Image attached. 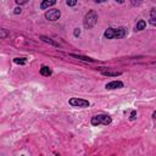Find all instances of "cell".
Returning a JSON list of instances; mask_svg holds the SVG:
<instances>
[{
    "mask_svg": "<svg viewBox=\"0 0 156 156\" xmlns=\"http://www.w3.org/2000/svg\"><path fill=\"white\" fill-rule=\"evenodd\" d=\"M127 35V29L124 27H120V28H107L104 32V37L106 39H122Z\"/></svg>",
    "mask_w": 156,
    "mask_h": 156,
    "instance_id": "obj_1",
    "label": "cell"
},
{
    "mask_svg": "<svg viewBox=\"0 0 156 156\" xmlns=\"http://www.w3.org/2000/svg\"><path fill=\"white\" fill-rule=\"evenodd\" d=\"M96 22H98V14H96V11L90 10L88 14L85 15V17H84V21H83L84 27L87 29H90V28H93L94 26L96 24Z\"/></svg>",
    "mask_w": 156,
    "mask_h": 156,
    "instance_id": "obj_2",
    "label": "cell"
},
{
    "mask_svg": "<svg viewBox=\"0 0 156 156\" xmlns=\"http://www.w3.org/2000/svg\"><path fill=\"white\" fill-rule=\"evenodd\" d=\"M92 124L93 126H99V124H104V126H107L112 122V118L109 115H95L92 117Z\"/></svg>",
    "mask_w": 156,
    "mask_h": 156,
    "instance_id": "obj_3",
    "label": "cell"
},
{
    "mask_svg": "<svg viewBox=\"0 0 156 156\" xmlns=\"http://www.w3.org/2000/svg\"><path fill=\"white\" fill-rule=\"evenodd\" d=\"M70 105L73 107H88L89 106V101L79 98H71L70 99Z\"/></svg>",
    "mask_w": 156,
    "mask_h": 156,
    "instance_id": "obj_4",
    "label": "cell"
},
{
    "mask_svg": "<svg viewBox=\"0 0 156 156\" xmlns=\"http://www.w3.org/2000/svg\"><path fill=\"white\" fill-rule=\"evenodd\" d=\"M60 16H61V12L57 9H51V10H48L45 12V18L49 20V21H53V22L57 21L60 18Z\"/></svg>",
    "mask_w": 156,
    "mask_h": 156,
    "instance_id": "obj_5",
    "label": "cell"
},
{
    "mask_svg": "<svg viewBox=\"0 0 156 156\" xmlns=\"http://www.w3.org/2000/svg\"><path fill=\"white\" fill-rule=\"evenodd\" d=\"M105 88H106V89H109V90L120 89V88H123V83H122L121 81H112V82L107 83V84L105 85Z\"/></svg>",
    "mask_w": 156,
    "mask_h": 156,
    "instance_id": "obj_6",
    "label": "cell"
},
{
    "mask_svg": "<svg viewBox=\"0 0 156 156\" xmlns=\"http://www.w3.org/2000/svg\"><path fill=\"white\" fill-rule=\"evenodd\" d=\"M101 74L102 76H107V77H117V76H121L122 72L120 71H113V70H101Z\"/></svg>",
    "mask_w": 156,
    "mask_h": 156,
    "instance_id": "obj_7",
    "label": "cell"
},
{
    "mask_svg": "<svg viewBox=\"0 0 156 156\" xmlns=\"http://www.w3.org/2000/svg\"><path fill=\"white\" fill-rule=\"evenodd\" d=\"M55 4H56V0H43V3L40 4V9L45 10V9H49L50 6H54Z\"/></svg>",
    "mask_w": 156,
    "mask_h": 156,
    "instance_id": "obj_8",
    "label": "cell"
},
{
    "mask_svg": "<svg viewBox=\"0 0 156 156\" xmlns=\"http://www.w3.org/2000/svg\"><path fill=\"white\" fill-rule=\"evenodd\" d=\"M39 38H40V40H43L44 43H48V44H50V45H53V46H59V44L56 43V42H54L53 40V39H50L49 37H45V35H40V37H39Z\"/></svg>",
    "mask_w": 156,
    "mask_h": 156,
    "instance_id": "obj_9",
    "label": "cell"
},
{
    "mask_svg": "<svg viewBox=\"0 0 156 156\" xmlns=\"http://www.w3.org/2000/svg\"><path fill=\"white\" fill-rule=\"evenodd\" d=\"M72 57H76L78 60H82V61H88V62H96V60L92 59V57H88V56H82V55H76V54H71Z\"/></svg>",
    "mask_w": 156,
    "mask_h": 156,
    "instance_id": "obj_10",
    "label": "cell"
},
{
    "mask_svg": "<svg viewBox=\"0 0 156 156\" xmlns=\"http://www.w3.org/2000/svg\"><path fill=\"white\" fill-rule=\"evenodd\" d=\"M146 27V22L144 20H139L135 24V31H143V29H145Z\"/></svg>",
    "mask_w": 156,
    "mask_h": 156,
    "instance_id": "obj_11",
    "label": "cell"
},
{
    "mask_svg": "<svg viewBox=\"0 0 156 156\" xmlns=\"http://www.w3.org/2000/svg\"><path fill=\"white\" fill-rule=\"evenodd\" d=\"M150 24L156 26V10L155 9H151L150 11Z\"/></svg>",
    "mask_w": 156,
    "mask_h": 156,
    "instance_id": "obj_12",
    "label": "cell"
},
{
    "mask_svg": "<svg viewBox=\"0 0 156 156\" xmlns=\"http://www.w3.org/2000/svg\"><path fill=\"white\" fill-rule=\"evenodd\" d=\"M40 74H42V76L48 77V76H50V74H51V70H50L48 66H43V67L40 68Z\"/></svg>",
    "mask_w": 156,
    "mask_h": 156,
    "instance_id": "obj_13",
    "label": "cell"
},
{
    "mask_svg": "<svg viewBox=\"0 0 156 156\" xmlns=\"http://www.w3.org/2000/svg\"><path fill=\"white\" fill-rule=\"evenodd\" d=\"M9 37V32L4 28H0V38H7Z\"/></svg>",
    "mask_w": 156,
    "mask_h": 156,
    "instance_id": "obj_14",
    "label": "cell"
},
{
    "mask_svg": "<svg viewBox=\"0 0 156 156\" xmlns=\"http://www.w3.org/2000/svg\"><path fill=\"white\" fill-rule=\"evenodd\" d=\"M14 62L17 63V65H26V60L24 59H20V57L14 59Z\"/></svg>",
    "mask_w": 156,
    "mask_h": 156,
    "instance_id": "obj_15",
    "label": "cell"
},
{
    "mask_svg": "<svg viewBox=\"0 0 156 156\" xmlns=\"http://www.w3.org/2000/svg\"><path fill=\"white\" fill-rule=\"evenodd\" d=\"M66 3H67L68 6H74L78 3V0H66Z\"/></svg>",
    "mask_w": 156,
    "mask_h": 156,
    "instance_id": "obj_16",
    "label": "cell"
},
{
    "mask_svg": "<svg viewBox=\"0 0 156 156\" xmlns=\"http://www.w3.org/2000/svg\"><path fill=\"white\" fill-rule=\"evenodd\" d=\"M135 118H137V111L133 110V111L131 112V117H129V120H131V121H134Z\"/></svg>",
    "mask_w": 156,
    "mask_h": 156,
    "instance_id": "obj_17",
    "label": "cell"
},
{
    "mask_svg": "<svg viewBox=\"0 0 156 156\" xmlns=\"http://www.w3.org/2000/svg\"><path fill=\"white\" fill-rule=\"evenodd\" d=\"M131 3L133 6H137V5H140L143 3V0H131Z\"/></svg>",
    "mask_w": 156,
    "mask_h": 156,
    "instance_id": "obj_18",
    "label": "cell"
},
{
    "mask_svg": "<svg viewBox=\"0 0 156 156\" xmlns=\"http://www.w3.org/2000/svg\"><path fill=\"white\" fill-rule=\"evenodd\" d=\"M15 1H16L18 5H26V4L29 1V0H15Z\"/></svg>",
    "mask_w": 156,
    "mask_h": 156,
    "instance_id": "obj_19",
    "label": "cell"
},
{
    "mask_svg": "<svg viewBox=\"0 0 156 156\" xmlns=\"http://www.w3.org/2000/svg\"><path fill=\"white\" fill-rule=\"evenodd\" d=\"M73 34H74V37H79V35H81V29H79V28H74Z\"/></svg>",
    "mask_w": 156,
    "mask_h": 156,
    "instance_id": "obj_20",
    "label": "cell"
},
{
    "mask_svg": "<svg viewBox=\"0 0 156 156\" xmlns=\"http://www.w3.org/2000/svg\"><path fill=\"white\" fill-rule=\"evenodd\" d=\"M14 12H15V14H21V7H16Z\"/></svg>",
    "mask_w": 156,
    "mask_h": 156,
    "instance_id": "obj_21",
    "label": "cell"
},
{
    "mask_svg": "<svg viewBox=\"0 0 156 156\" xmlns=\"http://www.w3.org/2000/svg\"><path fill=\"white\" fill-rule=\"evenodd\" d=\"M94 3H98V4H100V3H105L106 0H93Z\"/></svg>",
    "mask_w": 156,
    "mask_h": 156,
    "instance_id": "obj_22",
    "label": "cell"
},
{
    "mask_svg": "<svg viewBox=\"0 0 156 156\" xmlns=\"http://www.w3.org/2000/svg\"><path fill=\"white\" fill-rule=\"evenodd\" d=\"M116 3H118V4H123L124 3V0H115Z\"/></svg>",
    "mask_w": 156,
    "mask_h": 156,
    "instance_id": "obj_23",
    "label": "cell"
}]
</instances>
